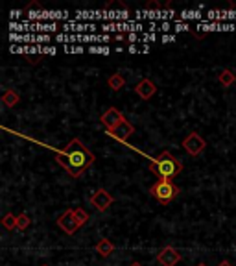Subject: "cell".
Wrapping results in <instances>:
<instances>
[{
	"label": "cell",
	"instance_id": "obj_1",
	"mask_svg": "<svg viewBox=\"0 0 236 266\" xmlns=\"http://www.w3.org/2000/svg\"><path fill=\"white\" fill-rule=\"evenodd\" d=\"M94 159H96L94 154L79 139H72L65 146V150L55 154V161L72 178H79L83 172H87L91 168V164L94 163Z\"/></svg>",
	"mask_w": 236,
	"mask_h": 266
},
{
	"label": "cell",
	"instance_id": "obj_2",
	"mask_svg": "<svg viewBox=\"0 0 236 266\" xmlns=\"http://www.w3.org/2000/svg\"><path fill=\"white\" fill-rule=\"evenodd\" d=\"M183 170V163L179 159H176L170 152H163L159 154L157 158L153 159L152 164H150V172L155 174L159 180H168V182H174V178L177 174H181Z\"/></svg>",
	"mask_w": 236,
	"mask_h": 266
},
{
	"label": "cell",
	"instance_id": "obj_3",
	"mask_svg": "<svg viewBox=\"0 0 236 266\" xmlns=\"http://www.w3.org/2000/svg\"><path fill=\"white\" fill-rule=\"evenodd\" d=\"M150 194L157 200L159 204L168 206V204H172V202L179 196V188H177V185L174 182H168V180H159L157 183H153L152 187H150Z\"/></svg>",
	"mask_w": 236,
	"mask_h": 266
},
{
	"label": "cell",
	"instance_id": "obj_4",
	"mask_svg": "<svg viewBox=\"0 0 236 266\" xmlns=\"http://www.w3.org/2000/svg\"><path fill=\"white\" fill-rule=\"evenodd\" d=\"M181 144H183V148H185V152H187L188 156L198 158V156H201L203 150L207 148V140L203 139L198 132H192V133H188L187 137L183 139Z\"/></svg>",
	"mask_w": 236,
	"mask_h": 266
},
{
	"label": "cell",
	"instance_id": "obj_5",
	"mask_svg": "<svg viewBox=\"0 0 236 266\" xmlns=\"http://www.w3.org/2000/svg\"><path fill=\"white\" fill-rule=\"evenodd\" d=\"M57 228H59L63 233H67V235H74V233H76V231L81 228V226H79V222L76 220L74 209H67V211H65L59 218H57Z\"/></svg>",
	"mask_w": 236,
	"mask_h": 266
},
{
	"label": "cell",
	"instance_id": "obj_6",
	"mask_svg": "<svg viewBox=\"0 0 236 266\" xmlns=\"http://www.w3.org/2000/svg\"><path fill=\"white\" fill-rule=\"evenodd\" d=\"M113 202H115V198H113L109 190H105V188H98V190H94V194L91 196V206L100 212L107 211V209L113 206Z\"/></svg>",
	"mask_w": 236,
	"mask_h": 266
},
{
	"label": "cell",
	"instance_id": "obj_7",
	"mask_svg": "<svg viewBox=\"0 0 236 266\" xmlns=\"http://www.w3.org/2000/svg\"><path fill=\"white\" fill-rule=\"evenodd\" d=\"M124 120H126V116L122 115V113L116 108H109L102 116H100V122H102L103 126H105V130H107V132H113V130L120 126Z\"/></svg>",
	"mask_w": 236,
	"mask_h": 266
},
{
	"label": "cell",
	"instance_id": "obj_8",
	"mask_svg": "<svg viewBox=\"0 0 236 266\" xmlns=\"http://www.w3.org/2000/svg\"><path fill=\"white\" fill-rule=\"evenodd\" d=\"M179 260H181V254L174 246H164L157 254V262L161 266H177Z\"/></svg>",
	"mask_w": 236,
	"mask_h": 266
},
{
	"label": "cell",
	"instance_id": "obj_9",
	"mask_svg": "<svg viewBox=\"0 0 236 266\" xmlns=\"http://www.w3.org/2000/svg\"><path fill=\"white\" fill-rule=\"evenodd\" d=\"M135 92L139 94L142 100H150V98L155 96V92H157V85L153 84L152 80H140L139 84H137V87H135Z\"/></svg>",
	"mask_w": 236,
	"mask_h": 266
},
{
	"label": "cell",
	"instance_id": "obj_10",
	"mask_svg": "<svg viewBox=\"0 0 236 266\" xmlns=\"http://www.w3.org/2000/svg\"><path fill=\"white\" fill-rule=\"evenodd\" d=\"M111 135V137H115L116 140H120V142H126L131 135L135 133V126L131 124V122H127V120H124L120 124L118 128H115L113 132H107Z\"/></svg>",
	"mask_w": 236,
	"mask_h": 266
},
{
	"label": "cell",
	"instance_id": "obj_11",
	"mask_svg": "<svg viewBox=\"0 0 236 266\" xmlns=\"http://www.w3.org/2000/svg\"><path fill=\"white\" fill-rule=\"evenodd\" d=\"M94 250L98 252V255L100 257H109L113 252H115V244L109 240V238H100V240L96 242V246H94Z\"/></svg>",
	"mask_w": 236,
	"mask_h": 266
},
{
	"label": "cell",
	"instance_id": "obj_12",
	"mask_svg": "<svg viewBox=\"0 0 236 266\" xmlns=\"http://www.w3.org/2000/svg\"><path fill=\"white\" fill-rule=\"evenodd\" d=\"M18 102H20V94H18L17 91L6 89V91L2 92V104H4L6 108H15Z\"/></svg>",
	"mask_w": 236,
	"mask_h": 266
},
{
	"label": "cell",
	"instance_id": "obj_13",
	"mask_svg": "<svg viewBox=\"0 0 236 266\" xmlns=\"http://www.w3.org/2000/svg\"><path fill=\"white\" fill-rule=\"evenodd\" d=\"M107 85H109L113 91H120L126 87V78L122 74H111L109 80H107Z\"/></svg>",
	"mask_w": 236,
	"mask_h": 266
},
{
	"label": "cell",
	"instance_id": "obj_14",
	"mask_svg": "<svg viewBox=\"0 0 236 266\" xmlns=\"http://www.w3.org/2000/svg\"><path fill=\"white\" fill-rule=\"evenodd\" d=\"M218 82L224 85V87H231V85L236 82V74L233 72V70H229V68H224V70L218 74Z\"/></svg>",
	"mask_w": 236,
	"mask_h": 266
},
{
	"label": "cell",
	"instance_id": "obj_15",
	"mask_svg": "<svg viewBox=\"0 0 236 266\" xmlns=\"http://www.w3.org/2000/svg\"><path fill=\"white\" fill-rule=\"evenodd\" d=\"M31 224V218L28 212H20V214H17V230L18 231H26L28 228H30Z\"/></svg>",
	"mask_w": 236,
	"mask_h": 266
},
{
	"label": "cell",
	"instance_id": "obj_16",
	"mask_svg": "<svg viewBox=\"0 0 236 266\" xmlns=\"http://www.w3.org/2000/svg\"><path fill=\"white\" fill-rule=\"evenodd\" d=\"M2 226H4L7 231L17 230V216H15L13 212H7V214H4V218H2Z\"/></svg>",
	"mask_w": 236,
	"mask_h": 266
},
{
	"label": "cell",
	"instance_id": "obj_17",
	"mask_svg": "<svg viewBox=\"0 0 236 266\" xmlns=\"http://www.w3.org/2000/svg\"><path fill=\"white\" fill-rule=\"evenodd\" d=\"M74 214H76V220L79 222V226H85L89 222V212L85 211V209H81V207H76V209H74Z\"/></svg>",
	"mask_w": 236,
	"mask_h": 266
},
{
	"label": "cell",
	"instance_id": "obj_18",
	"mask_svg": "<svg viewBox=\"0 0 236 266\" xmlns=\"http://www.w3.org/2000/svg\"><path fill=\"white\" fill-rule=\"evenodd\" d=\"M89 52H92V54H109V48H103V46H91Z\"/></svg>",
	"mask_w": 236,
	"mask_h": 266
},
{
	"label": "cell",
	"instance_id": "obj_19",
	"mask_svg": "<svg viewBox=\"0 0 236 266\" xmlns=\"http://www.w3.org/2000/svg\"><path fill=\"white\" fill-rule=\"evenodd\" d=\"M39 60H41V58H28V63L35 65V63H39Z\"/></svg>",
	"mask_w": 236,
	"mask_h": 266
},
{
	"label": "cell",
	"instance_id": "obj_20",
	"mask_svg": "<svg viewBox=\"0 0 236 266\" xmlns=\"http://www.w3.org/2000/svg\"><path fill=\"white\" fill-rule=\"evenodd\" d=\"M127 39H129V41H131V42L137 41V34H129V36H127Z\"/></svg>",
	"mask_w": 236,
	"mask_h": 266
},
{
	"label": "cell",
	"instance_id": "obj_21",
	"mask_svg": "<svg viewBox=\"0 0 236 266\" xmlns=\"http://www.w3.org/2000/svg\"><path fill=\"white\" fill-rule=\"evenodd\" d=\"M163 41H176V37H174V36H166V37H163Z\"/></svg>",
	"mask_w": 236,
	"mask_h": 266
},
{
	"label": "cell",
	"instance_id": "obj_22",
	"mask_svg": "<svg viewBox=\"0 0 236 266\" xmlns=\"http://www.w3.org/2000/svg\"><path fill=\"white\" fill-rule=\"evenodd\" d=\"M218 266H233V264H231L229 260H222V262H220Z\"/></svg>",
	"mask_w": 236,
	"mask_h": 266
},
{
	"label": "cell",
	"instance_id": "obj_23",
	"mask_svg": "<svg viewBox=\"0 0 236 266\" xmlns=\"http://www.w3.org/2000/svg\"><path fill=\"white\" fill-rule=\"evenodd\" d=\"M127 50H129V52L133 54V52H137V46H133V44H131V46H129V48H127Z\"/></svg>",
	"mask_w": 236,
	"mask_h": 266
},
{
	"label": "cell",
	"instance_id": "obj_24",
	"mask_svg": "<svg viewBox=\"0 0 236 266\" xmlns=\"http://www.w3.org/2000/svg\"><path fill=\"white\" fill-rule=\"evenodd\" d=\"M129 266H142V264H140V262H131Z\"/></svg>",
	"mask_w": 236,
	"mask_h": 266
},
{
	"label": "cell",
	"instance_id": "obj_25",
	"mask_svg": "<svg viewBox=\"0 0 236 266\" xmlns=\"http://www.w3.org/2000/svg\"><path fill=\"white\" fill-rule=\"evenodd\" d=\"M196 266H207L205 262H200V264H196Z\"/></svg>",
	"mask_w": 236,
	"mask_h": 266
},
{
	"label": "cell",
	"instance_id": "obj_26",
	"mask_svg": "<svg viewBox=\"0 0 236 266\" xmlns=\"http://www.w3.org/2000/svg\"><path fill=\"white\" fill-rule=\"evenodd\" d=\"M41 266H50V264H41Z\"/></svg>",
	"mask_w": 236,
	"mask_h": 266
}]
</instances>
